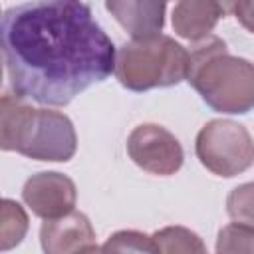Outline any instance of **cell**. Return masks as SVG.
Here are the masks:
<instances>
[{
    "label": "cell",
    "mask_w": 254,
    "mask_h": 254,
    "mask_svg": "<svg viewBox=\"0 0 254 254\" xmlns=\"http://www.w3.org/2000/svg\"><path fill=\"white\" fill-rule=\"evenodd\" d=\"M187 81L214 111L248 113L254 107V64L232 56L216 36L194 42Z\"/></svg>",
    "instance_id": "3957f363"
},
{
    "label": "cell",
    "mask_w": 254,
    "mask_h": 254,
    "mask_svg": "<svg viewBox=\"0 0 254 254\" xmlns=\"http://www.w3.org/2000/svg\"><path fill=\"white\" fill-rule=\"evenodd\" d=\"M196 157L210 173L234 177L254 163V141L244 125L214 119L196 135Z\"/></svg>",
    "instance_id": "5b68a950"
},
{
    "label": "cell",
    "mask_w": 254,
    "mask_h": 254,
    "mask_svg": "<svg viewBox=\"0 0 254 254\" xmlns=\"http://www.w3.org/2000/svg\"><path fill=\"white\" fill-rule=\"evenodd\" d=\"M218 2H220V6L224 8V12L228 14V12H232V10H234V4H236L238 0H218Z\"/></svg>",
    "instance_id": "e0dca14e"
},
{
    "label": "cell",
    "mask_w": 254,
    "mask_h": 254,
    "mask_svg": "<svg viewBox=\"0 0 254 254\" xmlns=\"http://www.w3.org/2000/svg\"><path fill=\"white\" fill-rule=\"evenodd\" d=\"M234 16L236 20L248 30L254 34V0H238L234 4Z\"/></svg>",
    "instance_id": "2e32d148"
},
{
    "label": "cell",
    "mask_w": 254,
    "mask_h": 254,
    "mask_svg": "<svg viewBox=\"0 0 254 254\" xmlns=\"http://www.w3.org/2000/svg\"><path fill=\"white\" fill-rule=\"evenodd\" d=\"M42 248L48 254H71V252H97L95 230L83 212L71 210L58 218H46L40 228Z\"/></svg>",
    "instance_id": "ba28073f"
},
{
    "label": "cell",
    "mask_w": 254,
    "mask_h": 254,
    "mask_svg": "<svg viewBox=\"0 0 254 254\" xmlns=\"http://www.w3.org/2000/svg\"><path fill=\"white\" fill-rule=\"evenodd\" d=\"M216 252H254V226L232 222L218 232Z\"/></svg>",
    "instance_id": "4fadbf2b"
},
{
    "label": "cell",
    "mask_w": 254,
    "mask_h": 254,
    "mask_svg": "<svg viewBox=\"0 0 254 254\" xmlns=\"http://www.w3.org/2000/svg\"><path fill=\"white\" fill-rule=\"evenodd\" d=\"M24 202L40 218H58L75 206L77 190L69 177L54 171L32 175L22 189Z\"/></svg>",
    "instance_id": "52a82bcc"
},
{
    "label": "cell",
    "mask_w": 254,
    "mask_h": 254,
    "mask_svg": "<svg viewBox=\"0 0 254 254\" xmlns=\"http://www.w3.org/2000/svg\"><path fill=\"white\" fill-rule=\"evenodd\" d=\"M0 147L36 161L65 163L75 155L77 137L67 115L36 109L20 95H2Z\"/></svg>",
    "instance_id": "7a4b0ae2"
},
{
    "label": "cell",
    "mask_w": 254,
    "mask_h": 254,
    "mask_svg": "<svg viewBox=\"0 0 254 254\" xmlns=\"http://www.w3.org/2000/svg\"><path fill=\"white\" fill-rule=\"evenodd\" d=\"M153 242H155V250L157 252H198L202 254L206 248L202 244V240L198 238V234H194L189 228L183 226H167L159 232L153 234Z\"/></svg>",
    "instance_id": "7c38bea8"
},
{
    "label": "cell",
    "mask_w": 254,
    "mask_h": 254,
    "mask_svg": "<svg viewBox=\"0 0 254 254\" xmlns=\"http://www.w3.org/2000/svg\"><path fill=\"white\" fill-rule=\"evenodd\" d=\"M187 71L189 52L163 34L133 38L117 50L115 77L131 91L177 85L187 79Z\"/></svg>",
    "instance_id": "277c9868"
},
{
    "label": "cell",
    "mask_w": 254,
    "mask_h": 254,
    "mask_svg": "<svg viewBox=\"0 0 254 254\" xmlns=\"http://www.w3.org/2000/svg\"><path fill=\"white\" fill-rule=\"evenodd\" d=\"M101 252H157L153 236L137 230H119L101 246Z\"/></svg>",
    "instance_id": "9a60e30c"
},
{
    "label": "cell",
    "mask_w": 254,
    "mask_h": 254,
    "mask_svg": "<svg viewBox=\"0 0 254 254\" xmlns=\"http://www.w3.org/2000/svg\"><path fill=\"white\" fill-rule=\"evenodd\" d=\"M28 230V216L24 208L10 200H2V210H0V250H10L16 246Z\"/></svg>",
    "instance_id": "8fae6325"
},
{
    "label": "cell",
    "mask_w": 254,
    "mask_h": 254,
    "mask_svg": "<svg viewBox=\"0 0 254 254\" xmlns=\"http://www.w3.org/2000/svg\"><path fill=\"white\" fill-rule=\"evenodd\" d=\"M218 0H179L173 10V30L190 42H198L214 30L224 16Z\"/></svg>",
    "instance_id": "30bf717a"
},
{
    "label": "cell",
    "mask_w": 254,
    "mask_h": 254,
    "mask_svg": "<svg viewBox=\"0 0 254 254\" xmlns=\"http://www.w3.org/2000/svg\"><path fill=\"white\" fill-rule=\"evenodd\" d=\"M111 16L131 38H151L165 26L167 0H105Z\"/></svg>",
    "instance_id": "9c48e42d"
},
{
    "label": "cell",
    "mask_w": 254,
    "mask_h": 254,
    "mask_svg": "<svg viewBox=\"0 0 254 254\" xmlns=\"http://www.w3.org/2000/svg\"><path fill=\"white\" fill-rule=\"evenodd\" d=\"M226 210L234 222L254 226V183H244L230 190L226 198Z\"/></svg>",
    "instance_id": "5bb4252c"
},
{
    "label": "cell",
    "mask_w": 254,
    "mask_h": 254,
    "mask_svg": "<svg viewBox=\"0 0 254 254\" xmlns=\"http://www.w3.org/2000/svg\"><path fill=\"white\" fill-rule=\"evenodd\" d=\"M127 153L137 167L147 173L169 177L183 165V147L179 139L161 125H139L127 139Z\"/></svg>",
    "instance_id": "8992f818"
},
{
    "label": "cell",
    "mask_w": 254,
    "mask_h": 254,
    "mask_svg": "<svg viewBox=\"0 0 254 254\" xmlns=\"http://www.w3.org/2000/svg\"><path fill=\"white\" fill-rule=\"evenodd\" d=\"M2 54L16 95L67 105L115 71V46L83 0H32L2 16Z\"/></svg>",
    "instance_id": "6da1fadb"
}]
</instances>
